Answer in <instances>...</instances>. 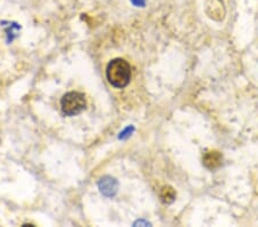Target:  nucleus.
<instances>
[{
	"label": "nucleus",
	"instance_id": "0eeeda50",
	"mask_svg": "<svg viewBox=\"0 0 258 227\" xmlns=\"http://www.w3.org/2000/svg\"><path fill=\"white\" fill-rule=\"evenodd\" d=\"M136 224H138V225H145V226H149V222H147V221H144V220H138L136 222ZM135 224V225H136Z\"/></svg>",
	"mask_w": 258,
	"mask_h": 227
},
{
	"label": "nucleus",
	"instance_id": "f257e3e1",
	"mask_svg": "<svg viewBox=\"0 0 258 227\" xmlns=\"http://www.w3.org/2000/svg\"><path fill=\"white\" fill-rule=\"evenodd\" d=\"M108 82L114 88L123 89L130 83L131 80V67L125 60L115 59L109 62L106 70Z\"/></svg>",
	"mask_w": 258,
	"mask_h": 227
},
{
	"label": "nucleus",
	"instance_id": "20e7f679",
	"mask_svg": "<svg viewBox=\"0 0 258 227\" xmlns=\"http://www.w3.org/2000/svg\"><path fill=\"white\" fill-rule=\"evenodd\" d=\"M207 12L211 19L222 21L225 16V7L223 0H209L207 5Z\"/></svg>",
	"mask_w": 258,
	"mask_h": 227
},
{
	"label": "nucleus",
	"instance_id": "39448f33",
	"mask_svg": "<svg viewBox=\"0 0 258 227\" xmlns=\"http://www.w3.org/2000/svg\"><path fill=\"white\" fill-rule=\"evenodd\" d=\"M117 181L111 177H103L99 181V188L103 195L108 197H113L117 193Z\"/></svg>",
	"mask_w": 258,
	"mask_h": 227
},
{
	"label": "nucleus",
	"instance_id": "7ed1b4c3",
	"mask_svg": "<svg viewBox=\"0 0 258 227\" xmlns=\"http://www.w3.org/2000/svg\"><path fill=\"white\" fill-rule=\"evenodd\" d=\"M203 165L208 170L214 171L222 165L223 163V155L217 150H209L203 155Z\"/></svg>",
	"mask_w": 258,
	"mask_h": 227
},
{
	"label": "nucleus",
	"instance_id": "f03ea898",
	"mask_svg": "<svg viewBox=\"0 0 258 227\" xmlns=\"http://www.w3.org/2000/svg\"><path fill=\"white\" fill-rule=\"evenodd\" d=\"M86 108V99L80 92H69L61 100L62 113L67 116H76Z\"/></svg>",
	"mask_w": 258,
	"mask_h": 227
},
{
	"label": "nucleus",
	"instance_id": "423d86ee",
	"mask_svg": "<svg viewBox=\"0 0 258 227\" xmlns=\"http://www.w3.org/2000/svg\"><path fill=\"white\" fill-rule=\"evenodd\" d=\"M160 197L164 203L170 204L172 203L174 199H176V192H174V189L172 187H170V186H164V187H162L161 189Z\"/></svg>",
	"mask_w": 258,
	"mask_h": 227
}]
</instances>
